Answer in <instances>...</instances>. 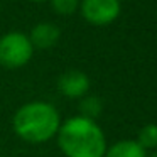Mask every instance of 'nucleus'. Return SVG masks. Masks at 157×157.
<instances>
[{"label":"nucleus","instance_id":"1","mask_svg":"<svg viewBox=\"0 0 157 157\" xmlns=\"http://www.w3.org/2000/svg\"><path fill=\"white\" fill-rule=\"evenodd\" d=\"M56 137L66 157H103L108 147L101 127L81 115L61 122Z\"/></svg>","mask_w":157,"mask_h":157},{"label":"nucleus","instance_id":"2","mask_svg":"<svg viewBox=\"0 0 157 157\" xmlns=\"http://www.w3.org/2000/svg\"><path fill=\"white\" fill-rule=\"evenodd\" d=\"M61 115L52 103L29 101L22 105L12 118V128L29 144H44L58 135Z\"/></svg>","mask_w":157,"mask_h":157},{"label":"nucleus","instance_id":"3","mask_svg":"<svg viewBox=\"0 0 157 157\" xmlns=\"http://www.w3.org/2000/svg\"><path fill=\"white\" fill-rule=\"evenodd\" d=\"M32 48L29 36L21 31H10L0 37V66L17 69L32 59Z\"/></svg>","mask_w":157,"mask_h":157},{"label":"nucleus","instance_id":"4","mask_svg":"<svg viewBox=\"0 0 157 157\" xmlns=\"http://www.w3.org/2000/svg\"><path fill=\"white\" fill-rule=\"evenodd\" d=\"M79 12L91 25H108L122 12L120 0H79Z\"/></svg>","mask_w":157,"mask_h":157},{"label":"nucleus","instance_id":"5","mask_svg":"<svg viewBox=\"0 0 157 157\" xmlns=\"http://www.w3.org/2000/svg\"><path fill=\"white\" fill-rule=\"evenodd\" d=\"M58 90L66 98L81 100L90 90V78L79 69H68L58 78Z\"/></svg>","mask_w":157,"mask_h":157},{"label":"nucleus","instance_id":"6","mask_svg":"<svg viewBox=\"0 0 157 157\" xmlns=\"http://www.w3.org/2000/svg\"><path fill=\"white\" fill-rule=\"evenodd\" d=\"M61 37V31L56 24L51 22H39L32 27L31 34H29V41H31L34 49H51Z\"/></svg>","mask_w":157,"mask_h":157},{"label":"nucleus","instance_id":"7","mask_svg":"<svg viewBox=\"0 0 157 157\" xmlns=\"http://www.w3.org/2000/svg\"><path fill=\"white\" fill-rule=\"evenodd\" d=\"M103 157H147V150L137 140L127 139L118 140L110 147H106V152Z\"/></svg>","mask_w":157,"mask_h":157},{"label":"nucleus","instance_id":"8","mask_svg":"<svg viewBox=\"0 0 157 157\" xmlns=\"http://www.w3.org/2000/svg\"><path fill=\"white\" fill-rule=\"evenodd\" d=\"M79 112L81 117L90 120H95L101 113V101L96 96H83L79 100Z\"/></svg>","mask_w":157,"mask_h":157},{"label":"nucleus","instance_id":"9","mask_svg":"<svg viewBox=\"0 0 157 157\" xmlns=\"http://www.w3.org/2000/svg\"><path fill=\"white\" fill-rule=\"evenodd\" d=\"M137 142L144 149H155L157 147V123H147L140 128Z\"/></svg>","mask_w":157,"mask_h":157},{"label":"nucleus","instance_id":"10","mask_svg":"<svg viewBox=\"0 0 157 157\" xmlns=\"http://www.w3.org/2000/svg\"><path fill=\"white\" fill-rule=\"evenodd\" d=\"M51 7L56 14L71 15L79 9V0H51Z\"/></svg>","mask_w":157,"mask_h":157},{"label":"nucleus","instance_id":"11","mask_svg":"<svg viewBox=\"0 0 157 157\" xmlns=\"http://www.w3.org/2000/svg\"><path fill=\"white\" fill-rule=\"evenodd\" d=\"M29 2H44V0H29Z\"/></svg>","mask_w":157,"mask_h":157},{"label":"nucleus","instance_id":"12","mask_svg":"<svg viewBox=\"0 0 157 157\" xmlns=\"http://www.w3.org/2000/svg\"><path fill=\"white\" fill-rule=\"evenodd\" d=\"M147 157H157V152H155V154H152V155H147Z\"/></svg>","mask_w":157,"mask_h":157}]
</instances>
